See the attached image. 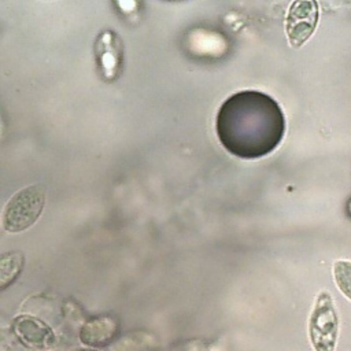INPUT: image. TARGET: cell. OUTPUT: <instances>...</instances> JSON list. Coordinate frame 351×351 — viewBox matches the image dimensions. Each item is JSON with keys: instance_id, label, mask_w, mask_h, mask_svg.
Masks as SVG:
<instances>
[{"instance_id": "52a82bcc", "label": "cell", "mask_w": 351, "mask_h": 351, "mask_svg": "<svg viewBox=\"0 0 351 351\" xmlns=\"http://www.w3.org/2000/svg\"><path fill=\"white\" fill-rule=\"evenodd\" d=\"M119 332V322L111 315H96L88 318L78 332V339L85 347L101 348L112 343Z\"/></svg>"}, {"instance_id": "277c9868", "label": "cell", "mask_w": 351, "mask_h": 351, "mask_svg": "<svg viewBox=\"0 0 351 351\" xmlns=\"http://www.w3.org/2000/svg\"><path fill=\"white\" fill-rule=\"evenodd\" d=\"M95 59L100 77L112 82L118 80L123 66V43L114 30H103L95 40Z\"/></svg>"}, {"instance_id": "9c48e42d", "label": "cell", "mask_w": 351, "mask_h": 351, "mask_svg": "<svg viewBox=\"0 0 351 351\" xmlns=\"http://www.w3.org/2000/svg\"><path fill=\"white\" fill-rule=\"evenodd\" d=\"M333 278L339 291L351 300V261H336Z\"/></svg>"}, {"instance_id": "ba28073f", "label": "cell", "mask_w": 351, "mask_h": 351, "mask_svg": "<svg viewBox=\"0 0 351 351\" xmlns=\"http://www.w3.org/2000/svg\"><path fill=\"white\" fill-rule=\"evenodd\" d=\"M25 263V256L19 251L4 252L0 256V288L5 289L21 274Z\"/></svg>"}, {"instance_id": "7a4b0ae2", "label": "cell", "mask_w": 351, "mask_h": 351, "mask_svg": "<svg viewBox=\"0 0 351 351\" xmlns=\"http://www.w3.org/2000/svg\"><path fill=\"white\" fill-rule=\"evenodd\" d=\"M45 206V188L41 184L29 185L11 196L3 210V226L7 232L18 233L30 228L41 215Z\"/></svg>"}, {"instance_id": "6da1fadb", "label": "cell", "mask_w": 351, "mask_h": 351, "mask_svg": "<svg viewBox=\"0 0 351 351\" xmlns=\"http://www.w3.org/2000/svg\"><path fill=\"white\" fill-rule=\"evenodd\" d=\"M215 130L222 147L243 159L262 158L277 148L285 133L278 103L258 90L230 95L217 112Z\"/></svg>"}, {"instance_id": "8992f818", "label": "cell", "mask_w": 351, "mask_h": 351, "mask_svg": "<svg viewBox=\"0 0 351 351\" xmlns=\"http://www.w3.org/2000/svg\"><path fill=\"white\" fill-rule=\"evenodd\" d=\"M318 4L313 0L293 1L285 19V32L293 48L302 47L314 33L318 22Z\"/></svg>"}, {"instance_id": "3957f363", "label": "cell", "mask_w": 351, "mask_h": 351, "mask_svg": "<svg viewBox=\"0 0 351 351\" xmlns=\"http://www.w3.org/2000/svg\"><path fill=\"white\" fill-rule=\"evenodd\" d=\"M339 335V318L335 302L328 291H321L308 319V339L314 351H335Z\"/></svg>"}, {"instance_id": "30bf717a", "label": "cell", "mask_w": 351, "mask_h": 351, "mask_svg": "<svg viewBox=\"0 0 351 351\" xmlns=\"http://www.w3.org/2000/svg\"><path fill=\"white\" fill-rule=\"evenodd\" d=\"M69 351H99V350L90 348V347H78V348H71Z\"/></svg>"}, {"instance_id": "5b68a950", "label": "cell", "mask_w": 351, "mask_h": 351, "mask_svg": "<svg viewBox=\"0 0 351 351\" xmlns=\"http://www.w3.org/2000/svg\"><path fill=\"white\" fill-rule=\"evenodd\" d=\"M11 335L19 344L33 351H48L56 346V335L43 319L22 314L14 318Z\"/></svg>"}]
</instances>
